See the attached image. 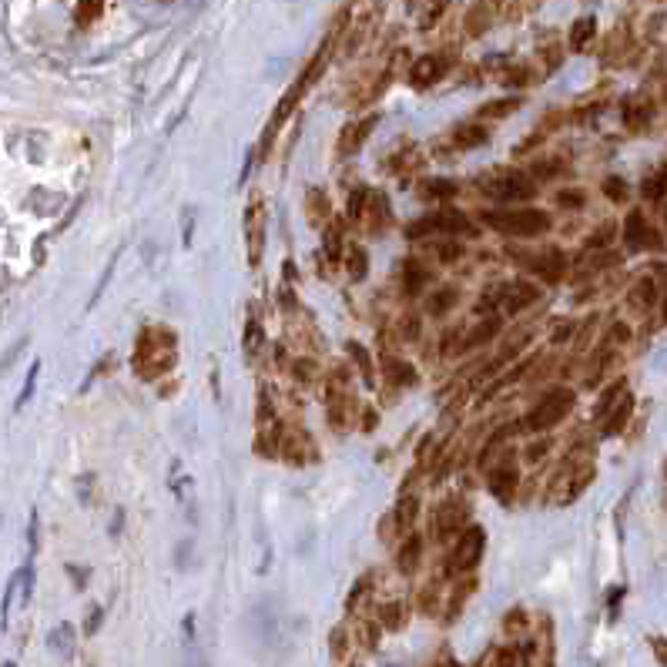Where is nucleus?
I'll use <instances>...</instances> for the list:
<instances>
[{
	"instance_id": "nucleus-1",
	"label": "nucleus",
	"mask_w": 667,
	"mask_h": 667,
	"mask_svg": "<svg viewBox=\"0 0 667 667\" xmlns=\"http://www.w3.org/2000/svg\"><path fill=\"white\" fill-rule=\"evenodd\" d=\"M483 222L490 225L493 232L510 235V238H537V235L551 232V215L543 208H500V211H483Z\"/></svg>"
},
{
	"instance_id": "nucleus-2",
	"label": "nucleus",
	"mask_w": 667,
	"mask_h": 667,
	"mask_svg": "<svg viewBox=\"0 0 667 667\" xmlns=\"http://www.w3.org/2000/svg\"><path fill=\"white\" fill-rule=\"evenodd\" d=\"M574 403H577L574 389H567V386L551 389V393H547V396L540 399L537 406L527 412L523 430H527V433H547V430H553V426L563 420V416H570Z\"/></svg>"
},
{
	"instance_id": "nucleus-3",
	"label": "nucleus",
	"mask_w": 667,
	"mask_h": 667,
	"mask_svg": "<svg viewBox=\"0 0 667 667\" xmlns=\"http://www.w3.org/2000/svg\"><path fill=\"white\" fill-rule=\"evenodd\" d=\"M483 551H486V530L483 527H467L457 537L453 551H449V560H446V574H469L477 563H480Z\"/></svg>"
},
{
	"instance_id": "nucleus-4",
	"label": "nucleus",
	"mask_w": 667,
	"mask_h": 667,
	"mask_svg": "<svg viewBox=\"0 0 667 667\" xmlns=\"http://www.w3.org/2000/svg\"><path fill=\"white\" fill-rule=\"evenodd\" d=\"M467 235L473 232V222L467 218V211L457 208H443L433 211L426 218H416L412 225H406V238H422V235Z\"/></svg>"
},
{
	"instance_id": "nucleus-5",
	"label": "nucleus",
	"mask_w": 667,
	"mask_h": 667,
	"mask_svg": "<svg viewBox=\"0 0 667 667\" xmlns=\"http://www.w3.org/2000/svg\"><path fill=\"white\" fill-rule=\"evenodd\" d=\"M483 191L496 201H527V199L537 195V185H533V178L520 175V171H506V175L486 181Z\"/></svg>"
},
{
	"instance_id": "nucleus-6",
	"label": "nucleus",
	"mask_w": 667,
	"mask_h": 667,
	"mask_svg": "<svg viewBox=\"0 0 667 667\" xmlns=\"http://www.w3.org/2000/svg\"><path fill=\"white\" fill-rule=\"evenodd\" d=\"M245 235H248V265H258L262 262V238H265L262 201H252L245 208Z\"/></svg>"
},
{
	"instance_id": "nucleus-7",
	"label": "nucleus",
	"mask_w": 667,
	"mask_h": 667,
	"mask_svg": "<svg viewBox=\"0 0 667 667\" xmlns=\"http://www.w3.org/2000/svg\"><path fill=\"white\" fill-rule=\"evenodd\" d=\"M537 285L527 279H516L510 282V285H504L500 289V302H504V312L506 316H516L520 309H527L530 302H537Z\"/></svg>"
},
{
	"instance_id": "nucleus-8",
	"label": "nucleus",
	"mask_w": 667,
	"mask_h": 667,
	"mask_svg": "<svg viewBox=\"0 0 667 667\" xmlns=\"http://www.w3.org/2000/svg\"><path fill=\"white\" fill-rule=\"evenodd\" d=\"M624 238H627V248L631 252H644V248H661L657 235L651 232V225L644 222L641 211H631L627 222H624Z\"/></svg>"
},
{
	"instance_id": "nucleus-9",
	"label": "nucleus",
	"mask_w": 667,
	"mask_h": 667,
	"mask_svg": "<svg viewBox=\"0 0 667 667\" xmlns=\"http://www.w3.org/2000/svg\"><path fill=\"white\" fill-rule=\"evenodd\" d=\"M446 68H449V58H443V54H426V58H420L412 64L410 78L416 88H430V84H436L443 78Z\"/></svg>"
},
{
	"instance_id": "nucleus-10",
	"label": "nucleus",
	"mask_w": 667,
	"mask_h": 667,
	"mask_svg": "<svg viewBox=\"0 0 667 667\" xmlns=\"http://www.w3.org/2000/svg\"><path fill=\"white\" fill-rule=\"evenodd\" d=\"M467 506L459 504V500H446L443 506H440V520H436V533L440 537H453V533H459V530H467Z\"/></svg>"
},
{
	"instance_id": "nucleus-11",
	"label": "nucleus",
	"mask_w": 667,
	"mask_h": 667,
	"mask_svg": "<svg viewBox=\"0 0 667 667\" xmlns=\"http://www.w3.org/2000/svg\"><path fill=\"white\" fill-rule=\"evenodd\" d=\"M516 483H520V473H516L514 463H500L490 477V493L500 500V504H510V500H514V493H516Z\"/></svg>"
},
{
	"instance_id": "nucleus-12",
	"label": "nucleus",
	"mask_w": 667,
	"mask_h": 667,
	"mask_svg": "<svg viewBox=\"0 0 667 667\" xmlns=\"http://www.w3.org/2000/svg\"><path fill=\"white\" fill-rule=\"evenodd\" d=\"M563 265H567V255H563L560 248H547L543 255L530 258V269L537 272L543 282H557L563 275Z\"/></svg>"
},
{
	"instance_id": "nucleus-13",
	"label": "nucleus",
	"mask_w": 667,
	"mask_h": 667,
	"mask_svg": "<svg viewBox=\"0 0 667 667\" xmlns=\"http://www.w3.org/2000/svg\"><path fill=\"white\" fill-rule=\"evenodd\" d=\"M420 557H422V537L420 533H410L406 543L396 551V570L403 577H412L416 574V567H420Z\"/></svg>"
},
{
	"instance_id": "nucleus-14",
	"label": "nucleus",
	"mask_w": 667,
	"mask_h": 667,
	"mask_svg": "<svg viewBox=\"0 0 667 667\" xmlns=\"http://www.w3.org/2000/svg\"><path fill=\"white\" fill-rule=\"evenodd\" d=\"M375 125H379V115H369V117H363V121H359L356 128L346 131V134H342V141H339L342 154H356V152H359V148H363V141L369 138V131H373Z\"/></svg>"
},
{
	"instance_id": "nucleus-15",
	"label": "nucleus",
	"mask_w": 667,
	"mask_h": 667,
	"mask_svg": "<svg viewBox=\"0 0 667 667\" xmlns=\"http://www.w3.org/2000/svg\"><path fill=\"white\" fill-rule=\"evenodd\" d=\"M416 516H420V496H403L396 504V514H393L399 533H410L412 523H416Z\"/></svg>"
},
{
	"instance_id": "nucleus-16",
	"label": "nucleus",
	"mask_w": 667,
	"mask_h": 667,
	"mask_svg": "<svg viewBox=\"0 0 667 667\" xmlns=\"http://www.w3.org/2000/svg\"><path fill=\"white\" fill-rule=\"evenodd\" d=\"M486 141H490V131L480 128V125H459V128L453 131V144H457V148H480Z\"/></svg>"
},
{
	"instance_id": "nucleus-17",
	"label": "nucleus",
	"mask_w": 667,
	"mask_h": 667,
	"mask_svg": "<svg viewBox=\"0 0 667 667\" xmlns=\"http://www.w3.org/2000/svg\"><path fill=\"white\" fill-rule=\"evenodd\" d=\"M386 375L393 386H412L420 375H416V369H412L410 363H403V359H386Z\"/></svg>"
},
{
	"instance_id": "nucleus-18",
	"label": "nucleus",
	"mask_w": 667,
	"mask_h": 667,
	"mask_svg": "<svg viewBox=\"0 0 667 667\" xmlns=\"http://www.w3.org/2000/svg\"><path fill=\"white\" fill-rule=\"evenodd\" d=\"M496 332H500V319H486L483 326H477L467 336V339H463V349H477V346H486V342H490Z\"/></svg>"
},
{
	"instance_id": "nucleus-19",
	"label": "nucleus",
	"mask_w": 667,
	"mask_h": 667,
	"mask_svg": "<svg viewBox=\"0 0 667 667\" xmlns=\"http://www.w3.org/2000/svg\"><path fill=\"white\" fill-rule=\"evenodd\" d=\"M594 31H598V21L587 14V17H577L574 21V31H570V47L574 51H584V44L594 37Z\"/></svg>"
},
{
	"instance_id": "nucleus-20",
	"label": "nucleus",
	"mask_w": 667,
	"mask_h": 667,
	"mask_svg": "<svg viewBox=\"0 0 667 667\" xmlns=\"http://www.w3.org/2000/svg\"><path fill=\"white\" fill-rule=\"evenodd\" d=\"M457 195V181H446V178H433V181H422V199H453Z\"/></svg>"
},
{
	"instance_id": "nucleus-21",
	"label": "nucleus",
	"mask_w": 667,
	"mask_h": 667,
	"mask_svg": "<svg viewBox=\"0 0 667 667\" xmlns=\"http://www.w3.org/2000/svg\"><path fill=\"white\" fill-rule=\"evenodd\" d=\"M631 412H634V399H631V396H624V399H621V406H617V412H610V420H607V426H604V433H607V436L621 433L624 422L631 420Z\"/></svg>"
},
{
	"instance_id": "nucleus-22",
	"label": "nucleus",
	"mask_w": 667,
	"mask_h": 667,
	"mask_svg": "<svg viewBox=\"0 0 667 667\" xmlns=\"http://www.w3.org/2000/svg\"><path fill=\"white\" fill-rule=\"evenodd\" d=\"M641 191H644V199L657 201V199H664L667 195V164L657 171V175L644 178V185H641Z\"/></svg>"
},
{
	"instance_id": "nucleus-23",
	"label": "nucleus",
	"mask_w": 667,
	"mask_h": 667,
	"mask_svg": "<svg viewBox=\"0 0 667 667\" xmlns=\"http://www.w3.org/2000/svg\"><path fill=\"white\" fill-rule=\"evenodd\" d=\"M70 637H74V631H70V624H60L58 631L47 637V644L54 647L60 657H70V651H74V644H70Z\"/></svg>"
},
{
	"instance_id": "nucleus-24",
	"label": "nucleus",
	"mask_w": 667,
	"mask_h": 667,
	"mask_svg": "<svg viewBox=\"0 0 667 667\" xmlns=\"http://www.w3.org/2000/svg\"><path fill=\"white\" fill-rule=\"evenodd\" d=\"M523 105L520 97H506V101H490L486 107H480V117H504V115H514L516 107Z\"/></svg>"
},
{
	"instance_id": "nucleus-25",
	"label": "nucleus",
	"mask_w": 667,
	"mask_h": 667,
	"mask_svg": "<svg viewBox=\"0 0 667 667\" xmlns=\"http://www.w3.org/2000/svg\"><path fill=\"white\" fill-rule=\"evenodd\" d=\"M379 614H383V617H379L383 627H389V631H399V627L406 624V607H403V604H386Z\"/></svg>"
},
{
	"instance_id": "nucleus-26",
	"label": "nucleus",
	"mask_w": 667,
	"mask_h": 667,
	"mask_svg": "<svg viewBox=\"0 0 667 667\" xmlns=\"http://www.w3.org/2000/svg\"><path fill=\"white\" fill-rule=\"evenodd\" d=\"M37 375H41V359H34L31 369H27V383H23L21 396H17V410H23V406L31 403V396H34V389H37Z\"/></svg>"
},
{
	"instance_id": "nucleus-27",
	"label": "nucleus",
	"mask_w": 667,
	"mask_h": 667,
	"mask_svg": "<svg viewBox=\"0 0 667 667\" xmlns=\"http://www.w3.org/2000/svg\"><path fill=\"white\" fill-rule=\"evenodd\" d=\"M449 305H457V289H440V292H436L433 299L426 302V309H430L433 316H443Z\"/></svg>"
},
{
	"instance_id": "nucleus-28",
	"label": "nucleus",
	"mask_w": 667,
	"mask_h": 667,
	"mask_svg": "<svg viewBox=\"0 0 667 667\" xmlns=\"http://www.w3.org/2000/svg\"><path fill=\"white\" fill-rule=\"evenodd\" d=\"M346 349H349V356L356 359V363H359V369H363V379L369 383V386H373V359H369V352H366L359 342H349Z\"/></svg>"
},
{
	"instance_id": "nucleus-29",
	"label": "nucleus",
	"mask_w": 667,
	"mask_h": 667,
	"mask_svg": "<svg viewBox=\"0 0 667 667\" xmlns=\"http://www.w3.org/2000/svg\"><path fill=\"white\" fill-rule=\"evenodd\" d=\"M117 258H121V252H115V258H111V265H107V269H105V275H101V279H97V289H94L91 302H88V309H94V305H97V299H101V295H105L107 282H111V275H115V265H117Z\"/></svg>"
},
{
	"instance_id": "nucleus-30",
	"label": "nucleus",
	"mask_w": 667,
	"mask_h": 667,
	"mask_svg": "<svg viewBox=\"0 0 667 667\" xmlns=\"http://www.w3.org/2000/svg\"><path fill=\"white\" fill-rule=\"evenodd\" d=\"M349 272H352V279H363L366 275V248H359V245L349 248Z\"/></svg>"
},
{
	"instance_id": "nucleus-31",
	"label": "nucleus",
	"mask_w": 667,
	"mask_h": 667,
	"mask_svg": "<svg viewBox=\"0 0 667 667\" xmlns=\"http://www.w3.org/2000/svg\"><path fill=\"white\" fill-rule=\"evenodd\" d=\"M309 215H312V222H319V218H326L329 215V201H326V195H322V191H309Z\"/></svg>"
},
{
	"instance_id": "nucleus-32",
	"label": "nucleus",
	"mask_w": 667,
	"mask_h": 667,
	"mask_svg": "<svg viewBox=\"0 0 667 667\" xmlns=\"http://www.w3.org/2000/svg\"><path fill=\"white\" fill-rule=\"evenodd\" d=\"M21 604H27L31 600V594H34V563H23L21 570Z\"/></svg>"
},
{
	"instance_id": "nucleus-33",
	"label": "nucleus",
	"mask_w": 667,
	"mask_h": 667,
	"mask_svg": "<svg viewBox=\"0 0 667 667\" xmlns=\"http://www.w3.org/2000/svg\"><path fill=\"white\" fill-rule=\"evenodd\" d=\"M422 282H426V272H422V269H416L412 262H406V292H410V295H416V292H420V285H422Z\"/></svg>"
},
{
	"instance_id": "nucleus-34",
	"label": "nucleus",
	"mask_w": 667,
	"mask_h": 667,
	"mask_svg": "<svg viewBox=\"0 0 667 667\" xmlns=\"http://www.w3.org/2000/svg\"><path fill=\"white\" fill-rule=\"evenodd\" d=\"M634 302H641V305L654 302V282H651V279L637 282V285H634Z\"/></svg>"
},
{
	"instance_id": "nucleus-35",
	"label": "nucleus",
	"mask_w": 667,
	"mask_h": 667,
	"mask_svg": "<svg viewBox=\"0 0 667 667\" xmlns=\"http://www.w3.org/2000/svg\"><path fill=\"white\" fill-rule=\"evenodd\" d=\"M258 342H262V332H258V322L252 319V322L245 326V356H255V352L262 349Z\"/></svg>"
},
{
	"instance_id": "nucleus-36",
	"label": "nucleus",
	"mask_w": 667,
	"mask_h": 667,
	"mask_svg": "<svg viewBox=\"0 0 667 667\" xmlns=\"http://www.w3.org/2000/svg\"><path fill=\"white\" fill-rule=\"evenodd\" d=\"M584 201H587L584 191H557V205L560 208H580Z\"/></svg>"
},
{
	"instance_id": "nucleus-37",
	"label": "nucleus",
	"mask_w": 667,
	"mask_h": 667,
	"mask_svg": "<svg viewBox=\"0 0 667 667\" xmlns=\"http://www.w3.org/2000/svg\"><path fill=\"white\" fill-rule=\"evenodd\" d=\"M604 195H607L610 201H624L627 199V188H624L621 178H607V181H604Z\"/></svg>"
},
{
	"instance_id": "nucleus-38",
	"label": "nucleus",
	"mask_w": 667,
	"mask_h": 667,
	"mask_svg": "<svg viewBox=\"0 0 667 667\" xmlns=\"http://www.w3.org/2000/svg\"><path fill=\"white\" fill-rule=\"evenodd\" d=\"M97 14H105V4H81V7H78V11H74V17H78V23H88V21H94V17H97Z\"/></svg>"
},
{
	"instance_id": "nucleus-39",
	"label": "nucleus",
	"mask_w": 667,
	"mask_h": 667,
	"mask_svg": "<svg viewBox=\"0 0 667 667\" xmlns=\"http://www.w3.org/2000/svg\"><path fill=\"white\" fill-rule=\"evenodd\" d=\"M326 255L332 258V262H339L342 258V242H339V232H336V228H329L326 232Z\"/></svg>"
},
{
	"instance_id": "nucleus-40",
	"label": "nucleus",
	"mask_w": 667,
	"mask_h": 667,
	"mask_svg": "<svg viewBox=\"0 0 667 667\" xmlns=\"http://www.w3.org/2000/svg\"><path fill=\"white\" fill-rule=\"evenodd\" d=\"M64 570H68V577L74 580V587H78V590H84V587H88V580H91V570H88V567H74V563H68Z\"/></svg>"
},
{
	"instance_id": "nucleus-41",
	"label": "nucleus",
	"mask_w": 667,
	"mask_h": 667,
	"mask_svg": "<svg viewBox=\"0 0 667 667\" xmlns=\"http://www.w3.org/2000/svg\"><path fill=\"white\" fill-rule=\"evenodd\" d=\"M547 449H551V440H540V443H530L527 449H523V459H527V463H540Z\"/></svg>"
},
{
	"instance_id": "nucleus-42",
	"label": "nucleus",
	"mask_w": 667,
	"mask_h": 667,
	"mask_svg": "<svg viewBox=\"0 0 667 667\" xmlns=\"http://www.w3.org/2000/svg\"><path fill=\"white\" fill-rule=\"evenodd\" d=\"M88 614H91V617H88V624H84V634H88V637H94V634H97V627H101V621H105V607H91Z\"/></svg>"
},
{
	"instance_id": "nucleus-43",
	"label": "nucleus",
	"mask_w": 667,
	"mask_h": 667,
	"mask_svg": "<svg viewBox=\"0 0 667 667\" xmlns=\"http://www.w3.org/2000/svg\"><path fill=\"white\" fill-rule=\"evenodd\" d=\"M366 199H369V191H366V188L352 191V199H349V218H359V215H363V201Z\"/></svg>"
},
{
	"instance_id": "nucleus-44",
	"label": "nucleus",
	"mask_w": 667,
	"mask_h": 667,
	"mask_svg": "<svg viewBox=\"0 0 667 667\" xmlns=\"http://www.w3.org/2000/svg\"><path fill=\"white\" fill-rule=\"evenodd\" d=\"M530 78V68H523V64H516V68L504 70V84H523Z\"/></svg>"
},
{
	"instance_id": "nucleus-45",
	"label": "nucleus",
	"mask_w": 667,
	"mask_h": 667,
	"mask_svg": "<svg viewBox=\"0 0 667 667\" xmlns=\"http://www.w3.org/2000/svg\"><path fill=\"white\" fill-rule=\"evenodd\" d=\"M37 530H41V516H37V510H31V527H27V543H31V557L37 553V537H41Z\"/></svg>"
},
{
	"instance_id": "nucleus-46",
	"label": "nucleus",
	"mask_w": 667,
	"mask_h": 667,
	"mask_svg": "<svg viewBox=\"0 0 667 667\" xmlns=\"http://www.w3.org/2000/svg\"><path fill=\"white\" fill-rule=\"evenodd\" d=\"M346 647H349V641H346V631H342V627H336V631H332V657H336V661H342V651H346Z\"/></svg>"
},
{
	"instance_id": "nucleus-47",
	"label": "nucleus",
	"mask_w": 667,
	"mask_h": 667,
	"mask_svg": "<svg viewBox=\"0 0 667 667\" xmlns=\"http://www.w3.org/2000/svg\"><path fill=\"white\" fill-rule=\"evenodd\" d=\"M614 232V225H604V228H598V232L587 238V248H604L607 245V235Z\"/></svg>"
},
{
	"instance_id": "nucleus-48",
	"label": "nucleus",
	"mask_w": 667,
	"mask_h": 667,
	"mask_svg": "<svg viewBox=\"0 0 667 667\" xmlns=\"http://www.w3.org/2000/svg\"><path fill=\"white\" fill-rule=\"evenodd\" d=\"M506 631H520V627H527V614L523 610H510V617L504 621Z\"/></svg>"
},
{
	"instance_id": "nucleus-49",
	"label": "nucleus",
	"mask_w": 667,
	"mask_h": 667,
	"mask_svg": "<svg viewBox=\"0 0 667 667\" xmlns=\"http://www.w3.org/2000/svg\"><path fill=\"white\" fill-rule=\"evenodd\" d=\"M621 386H624V383H617V386H610L607 393H604V399H600V406H598V416H604V412H607L610 406H614V403H617V399H614V396H617V393H621Z\"/></svg>"
},
{
	"instance_id": "nucleus-50",
	"label": "nucleus",
	"mask_w": 667,
	"mask_h": 667,
	"mask_svg": "<svg viewBox=\"0 0 667 667\" xmlns=\"http://www.w3.org/2000/svg\"><path fill=\"white\" fill-rule=\"evenodd\" d=\"M366 584H369V577H363V580H356V587H352L349 600H346V610H356V604H359V598H363Z\"/></svg>"
},
{
	"instance_id": "nucleus-51",
	"label": "nucleus",
	"mask_w": 667,
	"mask_h": 667,
	"mask_svg": "<svg viewBox=\"0 0 667 667\" xmlns=\"http://www.w3.org/2000/svg\"><path fill=\"white\" fill-rule=\"evenodd\" d=\"M463 255V245H443L440 248V258H443V262H453V258H459Z\"/></svg>"
},
{
	"instance_id": "nucleus-52",
	"label": "nucleus",
	"mask_w": 667,
	"mask_h": 667,
	"mask_svg": "<svg viewBox=\"0 0 667 667\" xmlns=\"http://www.w3.org/2000/svg\"><path fill=\"white\" fill-rule=\"evenodd\" d=\"M292 369H295V375H299L302 383L309 379V375H312V363H309V359H299V363H295Z\"/></svg>"
},
{
	"instance_id": "nucleus-53",
	"label": "nucleus",
	"mask_w": 667,
	"mask_h": 667,
	"mask_svg": "<svg viewBox=\"0 0 667 667\" xmlns=\"http://www.w3.org/2000/svg\"><path fill=\"white\" fill-rule=\"evenodd\" d=\"M654 654H657V661H661V664H667V644H664V641H657V637H654Z\"/></svg>"
},
{
	"instance_id": "nucleus-54",
	"label": "nucleus",
	"mask_w": 667,
	"mask_h": 667,
	"mask_svg": "<svg viewBox=\"0 0 667 667\" xmlns=\"http://www.w3.org/2000/svg\"><path fill=\"white\" fill-rule=\"evenodd\" d=\"M121 523H125V510H117V514H115V523H111V537H117V533H121Z\"/></svg>"
},
{
	"instance_id": "nucleus-55",
	"label": "nucleus",
	"mask_w": 667,
	"mask_h": 667,
	"mask_svg": "<svg viewBox=\"0 0 667 667\" xmlns=\"http://www.w3.org/2000/svg\"><path fill=\"white\" fill-rule=\"evenodd\" d=\"M416 332H420V322H416V319L410 316V322H406V336H410V339H412Z\"/></svg>"
},
{
	"instance_id": "nucleus-56",
	"label": "nucleus",
	"mask_w": 667,
	"mask_h": 667,
	"mask_svg": "<svg viewBox=\"0 0 667 667\" xmlns=\"http://www.w3.org/2000/svg\"><path fill=\"white\" fill-rule=\"evenodd\" d=\"M440 667H459V664L457 661H446V664H440Z\"/></svg>"
},
{
	"instance_id": "nucleus-57",
	"label": "nucleus",
	"mask_w": 667,
	"mask_h": 667,
	"mask_svg": "<svg viewBox=\"0 0 667 667\" xmlns=\"http://www.w3.org/2000/svg\"><path fill=\"white\" fill-rule=\"evenodd\" d=\"M4 667H17V664H14V661H7V664H4Z\"/></svg>"
},
{
	"instance_id": "nucleus-58",
	"label": "nucleus",
	"mask_w": 667,
	"mask_h": 667,
	"mask_svg": "<svg viewBox=\"0 0 667 667\" xmlns=\"http://www.w3.org/2000/svg\"><path fill=\"white\" fill-rule=\"evenodd\" d=\"M664 218H667V211H664Z\"/></svg>"
}]
</instances>
